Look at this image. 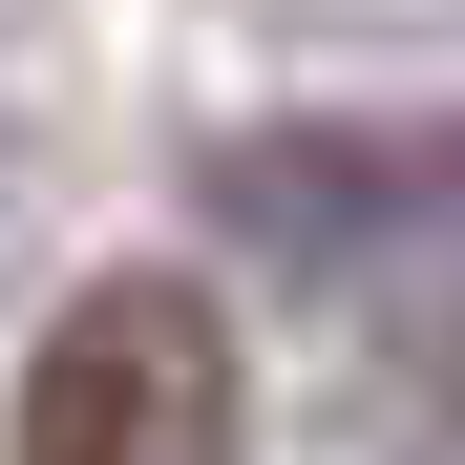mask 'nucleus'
<instances>
[{"instance_id": "obj_2", "label": "nucleus", "mask_w": 465, "mask_h": 465, "mask_svg": "<svg viewBox=\"0 0 465 465\" xmlns=\"http://www.w3.org/2000/svg\"><path fill=\"white\" fill-rule=\"evenodd\" d=\"M212 212L296 275H381V254H444L465 232V127H254L212 148Z\"/></svg>"}, {"instance_id": "obj_1", "label": "nucleus", "mask_w": 465, "mask_h": 465, "mask_svg": "<svg viewBox=\"0 0 465 465\" xmlns=\"http://www.w3.org/2000/svg\"><path fill=\"white\" fill-rule=\"evenodd\" d=\"M0 465H232V318L191 275H85L22 360Z\"/></svg>"}]
</instances>
